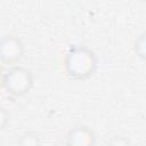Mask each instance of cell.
Masks as SVG:
<instances>
[{"mask_svg":"<svg viewBox=\"0 0 146 146\" xmlns=\"http://www.w3.org/2000/svg\"><path fill=\"white\" fill-rule=\"evenodd\" d=\"M98 68V58L94 50L87 46L73 44L64 57L66 75L75 81H84L91 78Z\"/></svg>","mask_w":146,"mask_h":146,"instance_id":"6da1fadb","label":"cell"},{"mask_svg":"<svg viewBox=\"0 0 146 146\" xmlns=\"http://www.w3.org/2000/svg\"><path fill=\"white\" fill-rule=\"evenodd\" d=\"M97 136L95 131L84 124H79L68 130L65 138V146H96Z\"/></svg>","mask_w":146,"mask_h":146,"instance_id":"277c9868","label":"cell"},{"mask_svg":"<svg viewBox=\"0 0 146 146\" xmlns=\"http://www.w3.org/2000/svg\"><path fill=\"white\" fill-rule=\"evenodd\" d=\"M8 123H9V113L3 106H0V130H3Z\"/></svg>","mask_w":146,"mask_h":146,"instance_id":"ba28073f","label":"cell"},{"mask_svg":"<svg viewBox=\"0 0 146 146\" xmlns=\"http://www.w3.org/2000/svg\"><path fill=\"white\" fill-rule=\"evenodd\" d=\"M25 54L23 41L14 35L8 34L0 39V62L8 66H16Z\"/></svg>","mask_w":146,"mask_h":146,"instance_id":"3957f363","label":"cell"},{"mask_svg":"<svg viewBox=\"0 0 146 146\" xmlns=\"http://www.w3.org/2000/svg\"><path fill=\"white\" fill-rule=\"evenodd\" d=\"M17 146H41V140L35 132L29 131L19 136Z\"/></svg>","mask_w":146,"mask_h":146,"instance_id":"5b68a950","label":"cell"},{"mask_svg":"<svg viewBox=\"0 0 146 146\" xmlns=\"http://www.w3.org/2000/svg\"><path fill=\"white\" fill-rule=\"evenodd\" d=\"M106 146H132V143H131L130 138L127 136L115 135L107 140Z\"/></svg>","mask_w":146,"mask_h":146,"instance_id":"52a82bcc","label":"cell"},{"mask_svg":"<svg viewBox=\"0 0 146 146\" xmlns=\"http://www.w3.org/2000/svg\"><path fill=\"white\" fill-rule=\"evenodd\" d=\"M50 146H65V144H63V143H55V144H52Z\"/></svg>","mask_w":146,"mask_h":146,"instance_id":"30bf717a","label":"cell"},{"mask_svg":"<svg viewBox=\"0 0 146 146\" xmlns=\"http://www.w3.org/2000/svg\"><path fill=\"white\" fill-rule=\"evenodd\" d=\"M5 71L2 70V67H0V90L3 89V84H5Z\"/></svg>","mask_w":146,"mask_h":146,"instance_id":"9c48e42d","label":"cell"},{"mask_svg":"<svg viewBox=\"0 0 146 146\" xmlns=\"http://www.w3.org/2000/svg\"><path fill=\"white\" fill-rule=\"evenodd\" d=\"M146 41H145V33H141L139 35H137V38L135 39L133 42V51L137 55V57H139L140 59H145V54H146Z\"/></svg>","mask_w":146,"mask_h":146,"instance_id":"8992f818","label":"cell"},{"mask_svg":"<svg viewBox=\"0 0 146 146\" xmlns=\"http://www.w3.org/2000/svg\"><path fill=\"white\" fill-rule=\"evenodd\" d=\"M34 76L30 70L23 66H11L5 73L3 89L14 97H22L31 91Z\"/></svg>","mask_w":146,"mask_h":146,"instance_id":"7a4b0ae2","label":"cell"}]
</instances>
